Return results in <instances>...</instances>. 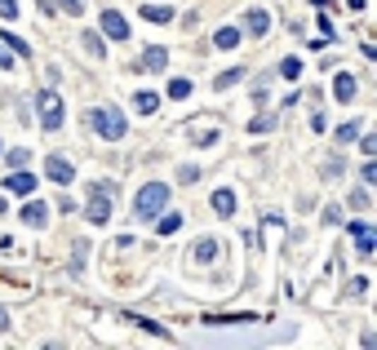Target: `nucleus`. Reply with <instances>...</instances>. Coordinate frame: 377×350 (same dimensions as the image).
<instances>
[{
  "instance_id": "obj_32",
  "label": "nucleus",
  "mask_w": 377,
  "mask_h": 350,
  "mask_svg": "<svg viewBox=\"0 0 377 350\" xmlns=\"http://www.w3.org/2000/svg\"><path fill=\"white\" fill-rule=\"evenodd\" d=\"M271 124H275V120H271V115H257V120H253V124H249V129H253V133H267V129H271Z\"/></svg>"
},
{
  "instance_id": "obj_26",
  "label": "nucleus",
  "mask_w": 377,
  "mask_h": 350,
  "mask_svg": "<svg viewBox=\"0 0 377 350\" xmlns=\"http://www.w3.org/2000/svg\"><path fill=\"white\" fill-rule=\"evenodd\" d=\"M0 40H5V49H13L18 58H27V54H31V49H27V40H18V36H0Z\"/></svg>"
},
{
  "instance_id": "obj_9",
  "label": "nucleus",
  "mask_w": 377,
  "mask_h": 350,
  "mask_svg": "<svg viewBox=\"0 0 377 350\" xmlns=\"http://www.w3.org/2000/svg\"><path fill=\"white\" fill-rule=\"evenodd\" d=\"M49 209L40 204V199H31V204H23V226H45Z\"/></svg>"
},
{
  "instance_id": "obj_13",
  "label": "nucleus",
  "mask_w": 377,
  "mask_h": 350,
  "mask_svg": "<svg viewBox=\"0 0 377 350\" xmlns=\"http://www.w3.org/2000/svg\"><path fill=\"white\" fill-rule=\"evenodd\" d=\"M142 18L146 23H173V9L169 5H142Z\"/></svg>"
},
{
  "instance_id": "obj_8",
  "label": "nucleus",
  "mask_w": 377,
  "mask_h": 350,
  "mask_svg": "<svg viewBox=\"0 0 377 350\" xmlns=\"http://www.w3.org/2000/svg\"><path fill=\"white\" fill-rule=\"evenodd\" d=\"M138 66H146V71H165V66H169V49L146 45V54H142V62H138Z\"/></svg>"
},
{
  "instance_id": "obj_6",
  "label": "nucleus",
  "mask_w": 377,
  "mask_h": 350,
  "mask_svg": "<svg viewBox=\"0 0 377 350\" xmlns=\"http://www.w3.org/2000/svg\"><path fill=\"white\" fill-rule=\"evenodd\" d=\"M103 36H111V40H129V23L120 18L116 9H103Z\"/></svg>"
},
{
  "instance_id": "obj_35",
  "label": "nucleus",
  "mask_w": 377,
  "mask_h": 350,
  "mask_svg": "<svg viewBox=\"0 0 377 350\" xmlns=\"http://www.w3.org/2000/svg\"><path fill=\"white\" fill-rule=\"evenodd\" d=\"M5 328H9V310H5V306H0V332H5Z\"/></svg>"
},
{
  "instance_id": "obj_14",
  "label": "nucleus",
  "mask_w": 377,
  "mask_h": 350,
  "mask_svg": "<svg viewBox=\"0 0 377 350\" xmlns=\"http://www.w3.org/2000/svg\"><path fill=\"white\" fill-rule=\"evenodd\" d=\"M191 257H195V262H213V257H218V240H195Z\"/></svg>"
},
{
  "instance_id": "obj_17",
  "label": "nucleus",
  "mask_w": 377,
  "mask_h": 350,
  "mask_svg": "<svg viewBox=\"0 0 377 350\" xmlns=\"http://www.w3.org/2000/svg\"><path fill=\"white\" fill-rule=\"evenodd\" d=\"M156 218H160V226H156L160 235H178V226H182V218H178V213H165V209H160Z\"/></svg>"
},
{
  "instance_id": "obj_2",
  "label": "nucleus",
  "mask_w": 377,
  "mask_h": 350,
  "mask_svg": "<svg viewBox=\"0 0 377 350\" xmlns=\"http://www.w3.org/2000/svg\"><path fill=\"white\" fill-rule=\"evenodd\" d=\"M169 187H165V182H146V187L138 191V199H134V213H138V218H156V213L160 209H169Z\"/></svg>"
},
{
  "instance_id": "obj_16",
  "label": "nucleus",
  "mask_w": 377,
  "mask_h": 350,
  "mask_svg": "<svg viewBox=\"0 0 377 350\" xmlns=\"http://www.w3.org/2000/svg\"><path fill=\"white\" fill-rule=\"evenodd\" d=\"M213 45H218V49H236V45H240V27H218Z\"/></svg>"
},
{
  "instance_id": "obj_12",
  "label": "nucleus",
  "mask_w": 377,
  "mask_h": 350,
  "mask_svg": "<svg viewBox=\"0 0 377 350\" xmlns=\"http://www.w3.org/2000/svg\"><path fill=\"white\" fill-rule=\"evenodd\" d=\"M244 27H249L253 36H267V27H271V18H267V9H249V18H244Z\"/></svg>"
},
{
  "instance_id": "obj_5",
  "label": "nucleus",
  "mask_w": 377,
  "mask_h": 350,
  "mask_svg": "<svg viewBox=\"0 0 377 350\" xmlns=\"http://www.w3.org/2000/svg\"><path fill=\"white\" fill-rule=\"evenodd\" d=\"M45 173L58 182V187H67V182L76 177V169H71V160L67 156H45Z\"/></svg>"
},
{
  "instance_id": "obj_15",
  "label": "nucleus",
  "mask_w": 377,
  "mask_h": 350,
  "mask_svg": "<svg viewBox=\"0 0 377 350\" xmlns=\"http://www.w3.org/2000/svg\"><path fill=\"white\" fill-rule=\"evenodd\" d=\"M355 244H359V257H373V248H377V235H373V226L355 231Z\"/></svg>"
},
{
  "instance_id": "obj_31",
  "label": "nucleus",
  "mask_w": 377,
  "mask_h": 350,
  "mask_svg": "<svg viewBox=\"0 0 377 350\" xmlns=\"http://www.w3.org/2000/svg\"><path fill=\"white\" fill-rule=\"evenodd\" d=\"M337 222H342V209L329 204V209H324V226H337Z\"/></svg>"
},
{
  "instance_id": "obj_36",
  "label": "nucleus",
  "mask_w": 377,
  "mask_h": 350,
  "mask_svg": "<svg viewBox=\"0 0 377 350\" xmlns=\"http://www.w3.org/2000/svg\"><path fill=\"white\" fill-rule=\"evenodd\" d=\"M0 66H13V58L5 54V49H0Z\"/></svg>"
},
{
  "instance_id": "obj_3",
  "label": "nucleus",
  "mask_w": 377,
  "mask_h": 350,
  "mask_svg": "<svg viewBox=\"0 0 377 350\" xmlns=\"http://www.w3.org/2000/svg\"><path fill=\"white\" fill-rule=\"evenodd\" d=\"M111 195H116V182H98V187H89L85 213H89L93 226H107V218H111Z\"/></svg>"
},
{
  "instance_id": "obj_1",
  "label": "nucleus",
  "mask_w": 377,
  "mask_h": 350,
  "mask_svg": "<svg viewBox=\"0 0 377 350\" xmlns=\"http://www.w3.org/2000/svg\"><path fill=\"white\" fill-rule=\"evenodd\" d=\"M85 120H89V129H93V133H103L107 142H120L124 133H129V120H124L116 107H89Z\"/></svg>"
},
{
  "instance_id": "obj_29",
  "label": "nucleus",
  "mask_w": 377,
  "mask_h": 350,
  "mask_svg": "<svg viewBox=\"0 0 377 350\" xmlns=\"http://www.w3.org/2000/svg\"><path fill=\"white\" fill-rule=\"evenodd\" d=\"M359 151H364V156L377 151V138H373V133H359Z\"/></svg>"
},
{
  "instance_id": "obj_10",
  "label": "nucleus",
  "mask_w": 377,
  "mask_h": 350,
  "mask_svg": "<svg viewBox=\"0 0 377 350\" xmlns=\"http://www.w3.org/2000/svg\"><path fill=\"white\" fill-rule=\"evenodd\" d=\"M333 98H337V103H351V98H355V76L342 71V76L333 80Z\"/></svg>"
},
{
  "instance_id": "obj_21",
  "label": "nucleus",
  "mask_w": 377,
  "mask_h": 350,
  "mask_svg": "<svg viewBox=\"0 0 377 350\" xmlns=\"http://www.w3.org/2000/svg\"><path fill=\"white\" fill-rule=\"evenodd\" d=\"M359 133H364V124H359V120H351V124H342V129H337V142L347 146V142H355V138H359Z\"/></svg>"
},
{
  "instance_id": "obj_11",
  "label": "nucleus",
  "mask_w": 377,
  "mask_h": 350,
  "mask_svg": "<svg viewBox=\"0 0 377 350\" xmlns=\"http://www.w3.org/2000/svg\"><path fill=\"white\" fill-rule=\"evenodd\" d=\"M213 213H218V218H231V213H236V195L231 191H213Z\"/></svg>"
},
{
  "instance_id": "obj_33",
  "label": "nucleus",
  "mask_w": 377,
  "mask_h": 350,
  "mask_svg": "<svg viewBox=\"0 0 377 350\" xmlns=\"http://www.w3.org/2000/svg\"><path fill=\"white\" fill-rule=\"evenodd\" d=\"M58 9H67V13H80V9H85V0H58Z\"/></svg>"
},
{
  "instance_id": "obj_30",
  "label": "nucleus",
  "mask_w": 377,
  "mask_h": 350,
  "mask_svg": "<svg viewBox=\"0 0 377 350\" xmlns=\"http://www.w3.org/2000/svg\"><path fill=\"white\" fill-rule=\"evenodd\" d=\"M369 204H373V199H369V191H355V195H351V209H359V213H364Z\"/></svg>"
},
{
  "instance_id": "obj_24",
  "label": "nucleus",
  "mask_w": 377,
  "mask_h": 350,
  "mask_svg": "<svg viewBox=\"0 0 377 350\" xmlns=\"http://www.w3.org/2000/svg\"><path fill=\"white\" fill-rule=\"evenodd\" d=\"M280 76H284V80H298V76H302V62H298V58H284V62H280Z\"/></svg>"
},
{
  "instance_id": "obj_27",
  "label": "nucleus",
  "mask_w": 377,
  "mask_h": 350,
  "mask_svg": "<svg viewBox=\"0 0 377 350\" xmlns=\"http://www.w3.org/2000/svg\"><path fill=\"white\" fill-rule=\"evenodd\" d=\"M364 288H369V279H364V275H355L351 284H347V297H364Z\"/></svg>"
},
{
  "instance_id": "obj_22",
  "label": "nucleus",
  "mask_w": 377,
  "mask_h": 350,
  "mask_svg": "<svg viewBox=\"0 0 377 350\" xmlns=\"http://www.w3.org/2000/svg\"><path fill=\"white\" fill-rule=\"evenodd\" d=\"M169 98H191V80H187V76L169 80Z\"/></svg>"
},
{
  "instance_id": "obj_4",
  "label": "nucleus",
  "mask_w": 377,
  "mask_h": 350,
  "mask_svg": "<svg viewBox=\"0 0 377 350\" xmlns=\"http://www.w3.org/2000/svg\"><path fill=\"white\" fill-rule=\"evenodd\" d=\"M36 111H40V129H45V133H58V129H62V115H67V107H62V98H58L54 89H40Z\"/></svg>"
},
{
  "instance_id": "obj_7",
  "label": "nucleus",
  "mask_w": 377,
  "mask_h": 350,
  "mask_svg": "<svg viewBox=\"0 0 377 350\" xmlns=\"http://www.w3.org/2000/svg\"><path fill=\"white\" fill-rule=\"evenodd\" d=\"M5 191H13V195L23 199V195H31V191H36V177H31L27 169H13V173L5 177Z\"/></svg>"
},
{
  "instance_id": "obj_18",
  "label": "nucleus",
  "mask_w": 377,
  "mask_h": 350,
  "mask_svg": "<svg viewBox=\"0 0 377 350\" xmlns=\"http://www.w3.org/2000/svg\"><path fill=\"white\" fill-rule=\"evenodd\" d=\"M134 107H138V111H142V115H151V111H156V107H160V98H156V93H151V89H142V93H138V98H134Z\"/></svg>"
},
{
  "instance_id": "obj_19",
  "label": "nucleus",
  "mask_w": 377,
  "mask_h": 350,
  "mask_svg": "<svg viewBox=\"0 0 377 350\" xmlns=\"http://www.w3.org/2000/svg\"><path fill=\"white\" fill-rule=\"evenodd\" d=\"M80 40H85V49H89L93 58H107V49H103V36H98V31H85Z\"/></svg>"
},
{
  "instance_id": "obj_34",
  "label": "nucleus",
  "mask_w": 377,
  "mask_h": 350,
  "mask_svg": "<svg viewBox=\"0 0 377 350\" xmlns=\"http://www.w3.org/2000/svg\"><path fill=\"white\" fill-rule=\"evenodd\" d=\"M373 182H377V164L369 160V164H364V187H373Z\"/></svg>"
},
{
  "instance_id": "obj_25",
  "label": "nucleus",
  "mask_w": 377,
  "mask_h": 350,
  "mask_svg": "<svg viewBox=\"0 0 377 350\" xmlns=\"http://www.w3.org/2000/svg\"><path fill=\"white\" fill-rule=\"evenodd\" d=\"M129 324L146 328V332H151V337H165V328H160V324H151V320H142V315H129Z\"/></svg>"
},
{
  "instance_id": "obj_28",
  "label": "nucleus",
  "mask_w": 377,
  "mask_h": 350,
  "mask_svg": "<svg viewBox=\"0 0 377 350\" xmlns=\"http://www.w3.org/2000/svg\"><path fill=\"white\" fill-rule=\"evenodd\" d=\"M0 18H5V23L18 18V0H0Z\"/></svg>"
},
{
  "instance_id": "obj_20",
  "label": "nucleus",
  "mask_w": 377,
  "mask_h": 350,
  "mask_svg": "<svg viewBox=\"0 0 377 350\" xmlns=\"http://www.w3.org/2000/svg\"><path fill=\"white\" fill-rule=\"evenodd\" d=\"M5 160H9V169H27L31 151H27V146H13V151H5Z\"/></svg>"
},
{
  "instance_id": "obj_23",
  "label": "nucleus",
  "mask_w": 377,
  "mask_h": 350,
  "mask_svg": "<svg viewBox=\"0 0 377 350\" xmlns=\"http://www.w3.org/2000/svg\"><path fill=\"white\" fill-rule=\"evenodd\" d=\"M244 80V66H236V71H222L218 76V89H231V85H240Z\"/></svg>"
}]
</instances>
